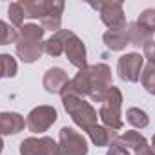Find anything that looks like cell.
Returning <instances> with one entry per match:
<instances>
[{"mask_svg":"<svg viewBox=\"0 0 155 155\" xmlns=\"http://www.w3.org/2000/svg\"><path fill=\"white\" fill-rule=\"evenodd\" d=\"M111 86V69L106 64H93L79 69L60 93H73L77 97H90L93 102H102Z\"/></svg>","mask_w":155,"mask_h":155,"instance_id":"6da1fadb","label":"cell"},{"mask_svg":"<svg viewBox=\"0 0 155 155\" xmlns=\"http://www.w3.org/2000/svg\"><path fill=\"white\" fill-rule=\"evenodd\" d=\"M18 4L24 11V18H38L44 31H60L64 11L62 0H22Z\"/></svg>","mask_w":155,"mask_h":155,"instance_id":"7a4b0ae2","label":"cell"},{"mask_svg":"<svg viewBox=\"0 0 155 155\" xmlns=\"http://www.w3.org/2000/svg\"><path fill=\"white\" fill-rule=\"evenodd\" d=\"M44 29L38 24H24L17 29V38H15V49L17 55L22 62L31 64L38 60L44 53Z\"/></svg>","mask_w":155,"mask_h":155,"instance_id":"3957f363","label":"cell"},{"mask_svg":"<svg viewBox=\"0 0 155 155\" xmlns=\"http://www.w3.org/2000/svg\"><path fill=\"white\" fill-rule=\"evenodd\" d=\"M60 97H62L64 110L68 111V115L71 117V120L79 128H82L84 131H88L91 126L97 124L99 117H97L95 108L90 102H86L82 97H77L73 93H60Z\"/></svg>","mask_w":155,"mask_h":155,"instance_id":"277c9868","label":"cell"},{"mask_svg":"<svg viewBox=\"0 0 155 155\" xmlns=\"http://www.w3.org/2000/svg\"><path fill=\"white\" fill-rule=\"evenodd\" d=\"M120 108H122V93L119 88L111 86L106 93V97L101 102L99 108V119L102 124L110 130H120L122 128V119H120Z\"/></svg>","mask_w":155,"mask_h":155,"instance_id":"5b68a950","label":"cell"},{"mask_svg":"<svg viewBox=\"0 0 155 155\" xmlns=\"http://www.w3.org/2000/svg\"><path fill=\"white\" fill-rule=\"evenodd\" d=\"M90 6L101 13V20L110 28L108 31H120L128 26L120 2H91Z\"/></svg>","mask_w":155,"mask_h":155,"instance_id":"8992f818","label":"cell"},{"mask_svg":"<svg viewBox=\"0 0 155 155\" xmlns=\"http://www.w3.org/2000/svg\"><path fill=\"white\" fill-rule=\"evenodd\" d=\"M58 150H60V155H88L90 148L82 133L64 126L58 133Z\"/></svg>","mask_w":155,"mask_h":155,"instance_id":"52a82bcc","label":"cell"},{"mask_svg":"<svg viewBox=\"0 0 155 155\" xmlns=\"http://www.w3.org/2000/svg\"><path fill=\"white\" fill-rule=\"evenodd\" d=\"M57 122V110L53 106H37L26 119V128L31 133H44Z\"/></svg>","mask_w":155,"mask_h":155,"instance_id":"ba28073f","label":"cell"},{"mask_svg":"<svg viewBox=\"0 0 155 155\" xmlns=\"http://www.w3.org/2000/svg\"><path fill=\"white\" fill-rule=\"evenodd\" d=\"M144 68V57L139 53H126L117 60V73L124 82H139Z\"/></svg>","mask_w":155,"mask_h":155,"instance_id":"9c48e42d","label":"cell"},{"mask_svg":"<svg viewBox=\"0 0 155 155\" xmlns=\"http://www.w3.org/2000/svg\"><path fill=\"white\" fill-rule=\"evenodd\" d=\"M20 155H60L58 144L51 137H28L20 142Z\"/></svg>","mask_w":155,"mask_h":155,"instance_id":"30bf717a","label":"cell"},{"mask_svg":"<svg viewBox=\"0 0 155 155\" xmlns=\"http://www.w3.org/2000/svg\"><path fill=\"white\" fill-rule=\"evenodd\" d=\"M64 53L68 57V60L79 69H84L88 66V58H86V46L84 42L77 37L75 33L69 35V38L66 40V46H64Z\"/></svg>","mask_w":155,"mask_h":155,"instance_id":"8fae6325","label":"cell"},{"mask_svg":"<svg viewBox=\"0 0 155 155\" xmlns=\"http://www.w3.org/2000/svg\"><path fill=\"white\" fill-rule=\"evenodd\" d=\"M69 82L68 79V73L62 68H51L44 73V79H42V86L46 88L48 93H60L66 84Z\"/></svg>","mask_w":155,"mask_h":155,"instance_id":"7c38bea8","label":"cell"},{"mask_svg":"<svg viewBox=\"0 0 155 155\" xmlns=\"http://www.w3.org/2000/svg\"><path fill=\"white\" fill-rule=\"evenodd\" d=\"M26 120L20 113L0 111V135H17L24 130Z\"/></svg>","mask_w":155,"mask_h":155,"instance_id":"4fadbf2b","label":"cell"},{"mask_svg":"<svg viewBox=\"0 0 155 155\" xmlns=\"http://www.w3.org/2000/svg\"><path fill=\"white\" fill-rule=\"evenodd\" d=\"M88 135H90V140H91L95 146H99V148H104V146L110 148L111 144L117 142V137H119L115 130H110V128L99 126V124L91 126V128L88 130Z\"/></svg>","mask_w":155,"mask_h":155,"instance_id":"5bb4252c","label":"cell"},{"mask_svg":"<svg viewBox=\"0 0 155 155\" xmlns=\"http://www.w3.org/2000/svg\"><path fill=\"white\" fill-rule=\"evenodd\" d=\"M73 31L69 29H60L57 33H53V37H49L46 42H44V53H48L49 57H60L64 53V46H66V40L69 38Z\"/></svg>","mask_w":155,"mask_h":155,"instance_id":"9a60e30c","label":"cell"},{"mask_svg":"<svg viewBox=\"0 0 155 155\" xmlns=\"http://www.w3.org/2000/svg\"><path fill=\"white\" fill-rule=\"evenodd\" d=\"M102 40L108 49L111 51H122L126 46H130V35H128V26L120 31H106L102 35Z\"/></svg>","mask_w":155,"mask_h":155,"instance_id":"2e32d148","label":"cell"},{"mask_svg":"<svg viewBox=\"0 0 155 155\" xmlns=\"http://www.w3.org/2000/svg\"><path fill=\"white\" fill-rule=\"evenodd\" d=\"M128 35H130V44L137 48H144L150 40H153V33L142 29L139 24H128Z\"/></svg>","mask_w":155,"mask_h":155,"instance_id":"e0dca14e","label":"cell"},{"mask_svg":"<svg viewBox=\"0 0 155 155\" xmlns=\"http://www.w3.org/2000/svg\"><path fill=\"white\" fill-rule=\"evenodd\" d=\"M146 142H148V140H146L139 131H133V130L124 131L122 135H119V137H117V144L124 146L126 150H128V148H131L133 151H135L137 148H140L142 144H146Z\"/></svg>","mask_w":155,"mask_h":155,"instance_id":"ac0fdd59","label":"cell"},{"mask_svg":"<svg viewBox=\"0 0 155 155\" xmlns=\"http://www.w3.org/2000/svg\"><path fill=\"white\" fill-rule=\"evenodd\" d=\"M126 120L133 126V128H146L150 124V117L146 111H142L140 108H128L126 111Z\"/></svg>","mask_w":155,"mask_h":155,"instance_id":"d6986e66","label":"cell"},{"mask_svg":"<svg viewBox=\"0 0 155 155\" xmlns=\"http://www.w3.org/2000/svg\"><path fill=\"white\" fill-rule=\"evenodd\" d=\"M139 81L142 82V86L146 88L148 93H155V66H153V62H146L144 64Z\"/></svg>","mask_w":155,"mask_h":155,"instance_id":"ffe728a7","label":"cell"},{"mask_svg":"<svg viewBox=\"0 0 155 155\" xmlns=\"http://www.w3.org/2000/svg\"><path fill=\"white\" fill-rule=\"evenodd\" d=\"M17 69H18L17 60L11 55H8V53L0 55V79H2V77H15Z\"/></svg>","mask_w":155,"mask_h":155,"instance_id":"44dd1931","label":"cell"},{"mask_svg":"<svg viewBox=\"0 0 155 155\" xmlns=\"http://www.w3.org/2000/svg\"><path fill=\"white\" fill-rule=\"evenodd\" d=\"M15 38H17V29L9 26L8 22L0 20V46H8L15 42Z\"/></svg>","mask_w":155,"mask_h":155,"instance_id":"7402d4cb","label":"cell"},{"mask_svg":"<svg viewBox=\"0 0 155 155\" xmlns=\"http://www.w3.org/2000/svg\"><path fill=\"white\" fill-rule=\"evenodd\" d=\"M135 24H139L142 29L153 33V31H155V9H146V11H142Z\"/></svg>","mask_w":155,"mask_h":155,"instance_id":"603a6c76","label":"cell"},{"mask_svg":"<svg viewBox=\"0 0 155 155\" xmlns=\"http://www.w3.org/2000/svg\"><path fill=\"white\" fill-rule=\"evenodd\" d=\"M8 15H9V20H11L13 26H17V28L24 26V11H22V8H20L18 2L9 4V8H8Z\"/></svg>","mask_w":155,"mask_h":155,"instance_id":"cb8c5ba5","label":"cell"},{"mask_svg":"<svg viewBox=\"0 0 155 155\" xmlns=\"http://www.w3.org/2000/svg\"><path fill=\"white\" fill-rule=\"evenodd\" d=\"M106 155H130V151L124 148V146H120V144H111L110 148H108V151H106Z\"/></svg>","mask_w":155,"mask_h":155,"instance_id":"d4e9b609","label":"cell"},{"mask_svg":"<svg viewBox=\"0 0 155 155\" xmlns=\"http://www.w3.org/2000/svg\"><path fill=\"white\" fill-rule=\"evenodd\" d=\"M153 48H155L153 40H150V42L144 46V55H146V60H148V62H153V58H155V51H153Z\"/></svg>","mask_w":155,"mask_h":155,"instance_id":"484cf974","label":"cell"},{"mask_svg":"<svg viewBox=\"0 0 155 155\" xmlns=\"http://www.w3.org/2000/svg\"><path fill=\"white\" fill-rule=\"evenodd\" d=\"M135 155H153L150 142H146V144H142L140 148H137V150H135Z\"/></svg>","mask_w":155,"mask_h":155,"instance_id":"4316f807","label":"cell"},{"mask_svg":"<svg viewBox=\"0 0 155 155\" xmlns=\"http://www.w3.org/2000/svg\"><path fill=\"white\" fill-rule=\"evenodd\" d=\"M2 150H4V140H2V137H0V153H2Z\"/></svg>","mask_w":155,"mask_h":155,"instance_id":"83f0119b","label":"cell"}]
</instances>
